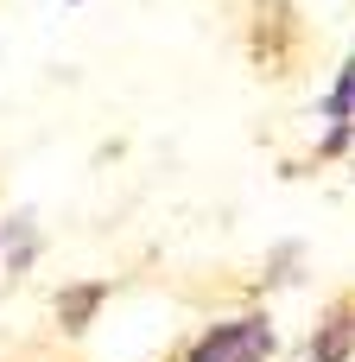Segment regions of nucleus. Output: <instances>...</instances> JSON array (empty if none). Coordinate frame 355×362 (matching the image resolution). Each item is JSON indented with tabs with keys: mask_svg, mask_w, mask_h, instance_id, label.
<instances>
[{
	"mask_svg": "<svg viewBox=\"0 0 355 362\" xmlns=\"http://www.w3.org/2000/svg\"><path fill=\"white\" fill-rule=\"evenodd\" d=\"M343 350H349V312L330 318V331H324V344H318V362H343Z\"/></svg>",
	"mask_w": 355,
	"mask_h": 362,
	"instance_id": "f03ea898",
	"label": "nucleus"
},
{
	"mask_svg": "<svg viewBox=\"0 0 355 362\" xmlns=\"http://www.w3.org/2000/svg\"><path fill=\"white\" fill-rule=\"evenodd\" d=\"M349 108H355V76H337V95H330V127H337V134H343Z\"/></svg>",
	"mask_w": 355,
	"mask_h": 362,
	"instance_id": "7ed1b4c3",
	"label": "nucleus"
},
{
	"mask_svg": "<svg viewBox=\"0 0 355 362\" xmlns=\"http://www.w3.org/2000/svg\"><path fill=\"white\" fill-rule=\"evenodd\" d=\"M273 350V331L260 325V318H235V325H216L197 350H191V362H260Z\"/></svg>",
	"mask_w": 355,
	"mask_h": 362,
	"instance_id": "f257e3e1",
	"label": "nucleus"
}]
</instances>
